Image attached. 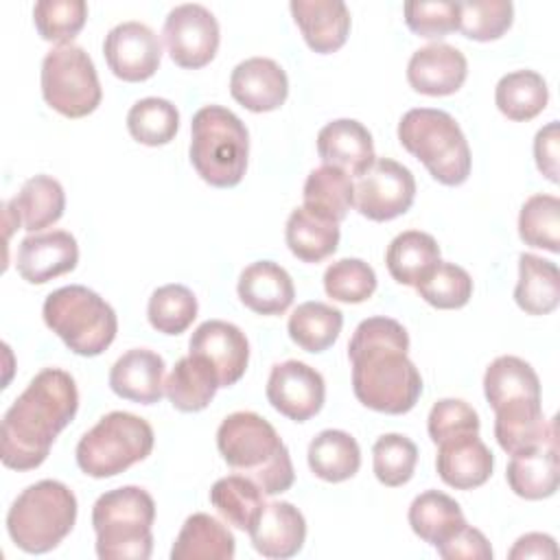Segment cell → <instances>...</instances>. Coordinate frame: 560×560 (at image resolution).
Instances as JSON below:
<instances>
[{
	"instance_id": "obj_46",
	"label": "cell",
	"mask_w": 560,
	"mask_h": 560,
	"mask_svg": "<svg viewBox=\"0 0 560 560\" xmlns=\"http://www.w3.org/2000/svg\"><path fill=\"white\" fill-rule=\"evenodd\" d=\"M324 291L343 304H359L376 291V273L361 258H341L324 271Z\"/></svg>"
},
{
	"instance_id": "obj_33",
	"label": "cell",
	"mask_w": 560,
	"mask_h": 560,
	"mask_svg": "<svg viewBox=\"0 0 560 560\" xmlns=\"http://www.w3.org/2000/svg\"><path fill=\"white\" fill-rule=\"evenodd\" d=\"M284 238L295 258L302 262H319L335 254L339 245V223L300 206L287 219Z\"/></svg>"
},
{
	"instance_id": "obj_37",
	"label": "cell",
	"mask_w": 560,
	"mask_h": 560,
	"mask_svg": "<svg viewBox=\"0 0 560 560\" xmlns=\"http://www.w3.org/2000/svg\"><path fill=\"white\" fill-rule=\"evenodd\" d=\"M343 326V313L337 306L326 302H304L300 304L287 324L289 337L306 352H324L328 350Z\"/></svg>"
},
{
	"instance_id": "obj_39",
	"label": "cell",
	"mask_w": 560,
	"mask_h": 560,
	"mask_svg": "<svg viewBox=\"0 0 560 560\" xmlns=\"http://www.w3.org/2000/svg\"><path fill=\"white\" fill-rule=\"evenodd\" d=\"M127 129L131 138L147 147L168 144L179 129L177 107L158 96L140 98L127 112Z\"/></svg>"
},
{
	"instance_id": "obj_43",
	"label": "cell",
	"mask_w": 560,
	"mask_h": 560,
	"mask_svg": "<svg viewBox=\"0 0 560 560\" xmlns=\"http://www.w3.org/2000/svg\"><path fill=\"white\" fill-rule=\"evenodd\" d=\"M418 446L402 433H385L372 446V466L376 479L387 488H398L413 477Z\"/></svg>"
},
{
	"instance_id": "obj_49",
	"label": "cell",
	"mask_w": 560,
	"mask_h": 560,
	"mask_svg": "<svg viewBox=\"0 0 560 560\" xmlns=\"http://www.w3.org/2000/svg\"><path fill=\"white\" fill-rule=\"evenodd\" d=\"M438 553L444 560H490L492 558V547L488 542V538L483 536V532H479L477 527H470L468 523L455 532L444 545L438 547Z\"/></svg>"
},
{
	"instance_id": "obj_23",
	"label": "cell",
	"mask_w": 560,
	"mask_h": 560,
	"mask_svg": "<svg viewBox=\"0 0 560 560\" xmlns=\"http://www.w3.org/2000/svg\"><path fill=\"white\" fill-rule=\"evenodd\" d=\"M164 359L147 348L127 350L109 370V387L116 396L153 405L164 396Z\"/></svg>"
},
{
	"instance_id": "obj_21",
	"label": "cell",
	"mask_w": 560,
	"mask_h": 560,
	"mask_svg": "<svg viewBox=\"0 0 560 560\" xmlns=\"http://www.w3.org/2000/svg\"><path fill=\"white\" fill-rule=\"evenodd\" d=\"M254 549L265 558H293L306 540L304 514L289 501L265 503L258 521L249 529Z\"/></svg>"
},
{
	"instance_id": "obj_44",
	"label": "cell",
	"mask_w": 560,
	"mask_h": 560,
	"mask_svg": "<svg viewBox=\"0 0 560 560\" xmlns=\"http://www.w3.org/2000/svg\"><path fill=\"white\" fill-rule=\"evenodd\" d=\"M88 4L83 0H39L33 7V22L42 39L59 46L70 44L85 26Z\"/></svg>"
},
{
	"instance_id": "obj_26",
	"label": "cell",
	"mask_w": 560,
	"mask_h": 560,
	"mask_svg": "<svg viewBox=\"0 0 560 560\" xmlns=\"http://www.w3.org/2000/svg\"><path fill=\"white\" fill-rule=\"evenodd\" d=\"M241 302L258 315H282L295 298V287L284 267L273 260L247 265L238 278Z\"/></svg>"
},
{
	"instance_id": "obj_47",
	"label": "cell",
	"mask_w": 560,
	"mask_h": 560,
	"mask_svg": "<svg viewBox=\"0 0 560 560\" xmlns=\"http://www.w3.org/2000/svg\"><path fill=\"white\" fill-rule=\"evenodd\" d=\"M402 11L409 31L427 39H440L459 28L457 2H405Z\"/></svg>"
},
{
	"instance_id": "obj_50",
	"label": "cell",
	"mask_w": 560,
	"mask_h": 560,
	"mask_svg": "<svg viewBox=\"0 0 560 560\" xmlns=\"http://www.w3.org/2000/svg\"><path fill=\"white\" fill-rule=\"evenodd\" d=\"M558 144H560V133H558V120L547 122L542 129H538L534 138V158L538 171L553 184L560 182L558 177Z\"/></svg>"
},
{
	"instance_id": "obj_25",
	"label": "cell",
	"mask_w": 560,
	"mask_h": 560,
	"mask_svg": "<svg viewBox=\"0 0 560 560\" xmlns=\"http://www.w3.org/2000/svg\"><path fill=\"white\" fill-rule=\"evenodd\" d=\"M505 479L510 490L527 501H540L556 494L560 481L558 438H551L536 448L514 453Z\"/></svg>"
},
{
	"instance_id": "obj_30",
	"label": "cell",
	"mask_w": 560,
	"mask_h": 560,
	"mask_svg": "<svg viewBox=\"0 0 560 560\" xmlns=\"http://www.w3.org/2000/svg\"><path fill=\"white\" fill-rule=\"evenodd\" d=\"M440 262L438 241L420 230H407L394 236L385 252L389 276L405 284L416 287Z\"/></svg>"
},
{
	"instance_id": "obj_48",
	"label": "cell",
	"mask_w": 560,
	"mask_h": 560,
	"mask_svg": "<svg viewBox=\"0 0 560 560\" xmlns=\"http://www.w3.org/2000/svg\"><path fill=\"white\" fill-rule=\"evenodd\" d=\"M427 431L433 444L464 433H479V416L466 400L442 398L429 411Z\"/></svg>"
},
{
	"instance_id": "obj_40",
	"label": "cell",
	"mask_w": 560,
	"mask_h": 560,
	"mask_svg": "<svg viewBox=\"0 0 560 560\" xmlns=\"http://www.w3.org/2000/svg\"><path fill=\"white\" fill-rule=\"evenodd\" d=\"M518 236L529 247L551 254L560 252V199L553 195H532L518 214Z\"/></svg>"
},
{
	"instance_id": "obj_34",
	"label": "cell",
	"mask_w": 560,
	"mask_h": 560,
	"mask_svg": "<svg viewBox=\"0 0 560 560\" xmlns=\"http://www.w3.org/2000/svg\"><path fill=\"white\" fill-rule=\"evenodd\" d=\"M217 389V374L206 361L195 354L182 357L164 383V394L168 396L171 405L184 413L206 409L214 398Z\"/></svg>"
},
{
	"instance_id": "obj_35",
	"label": "cell",
	"mask_w": 560,
	"mask_h": 560,
	"mask_svg": "<svg viewBox=\"0 0 560 560\" xmlns=\"http://www.w3.org/2000/svg\"><path fill=\"white\" fill-rule=\"evenodd\" d=\"M547 81L534 70L508 72L494 88V103L499 112L514 122L536 118L547 107Z\"/></svg>"
},
{
	"instance_id": "obj_11",
	"label": "cell",
	"mask_w": 560,
	"mask_h": 560,
	"mask_svg": "<svg viewBox=\"0 0 560 560\" xmlns=\"http://www.w3.org/2000/svg\"><path fill=\"white\" fill-rule=\"evenodd\" d=\"M42 96L66 118L92 114L103 98L92 57L74 44L48 50L42 61Z\"/></svg>"
},
{
	"instance_id": "obj_5",
	"label": "cell",
	"mask_w": 560,
	"mask_h": 560,
	"mask_svg": "<svg viewBox=\"0 0 560 560\" xmlns=\"http://www.w3.org/2000/svg\"><path fill=\"white\" fill-rule=\"evenodd\" d=\"M153 497L140 486L101 494L92 508L96 556L101 560H147L153 551Z\"/></svg>"
},
{
	"instance_id": "obj_9",
	"label": "cell",
	"mask_w": 560,
	"mask_h": 560,
	"mask_svg": "<svg viewBox=\"0 0 560 560\" xmlns=\"http://www.w3.org/2000/svg\"><path fill=\"white\" fill-rule=\"evenodd\" d=\"M42 315L46 326L81 357H98L112 346L118 332L114 308L83 284H70L48 293Z\"/></svg>"
},
{
	"instance_id": "obj_29",
	"label": "cell",
	"mask_w": 560,
	"mask_h": 560,
	"mask_svg": "<svg viewBox=\"0 0 560 560\" xmlns=\"http://www.w3.org/2000/svg\"><path fill=\"white\" fill-rule=\"evenodd\" d=\"M407 518L413 534L435 549L466 525L459 503L440 490L420 492L411 501Z\"/></svg>"
},
{
	"instance_id": "obj_31",
	"label": "cell",
	"mask_w": 560,
	"mask_h": 560,
	"mask_svg": "<svg viewBox=\"0 0 560 560\" xmlns=\"http://www.w3.org/2000/svg\"><path fill=\"white\" fill-rule=\"evenodd\" d=\"M514 300L527 315H547L560 302V271L536 254L518 256V282Z\"/></svg>"
},
{
	"instance_id": "obj_42",
	"label": "cell",
	"mask_w": 560,
	"mask_h": 560,
	"mask_svg": "<svg viewBox=\"0 0 560 560\" xmlns=\"http://www.w3.org/2000/svg\"><path fill=\"white\" fill-rule=\"evenodd\" d=\"M418 295L442 311L462 308L472 295V278L468 271L455 262H438L418 284Z\"/></svg>"
},
{
	"instance_id": "obj_36",
	"label": "cell",
	"mask_w": 560,
	"mask_h": 560,
	"mask_svg": "<svg viewBox=\"0 0 560 560\" xmlns=\"http://www.w3.org/2000/svg\"><path fill=\"white\" fill-rule=\"evenodd\" d=\"M304 208L341 223L348 210L354 206V184L348 173L335 166H319L313 168L304 182Z\"/></svg>"
},
{
	"instance_id": "obj_7",
	"label": "cell",
	"mask_w": 560,
	"mask_h": 560,
	"mask_svg": "<svg viewBox=\"0 0 560 560\" xmlns=\"http://www.w3.org/2000/svg\"><path fill=\"white\" fill-rule=\"evenodd\" d=\"M398 140L440 184L459 186L468 179L472 164L470 147L448 112L431 107L409 109L398 122Z\"/></svg>"
},
{
	"instance_id": "obj_1",
	"label": "cell",
	"mask_w": 560,
	"mask_h": 560,
	"mask_svg": "<svg viewBox=\"0 0 560 560\" xmlns=\"http://www.w3.org/2000/svg\"><path fill=\"white\" fill-rule=\"evenodd\" d=\"M409 335L392 317L363 319L350 343L352 389L368 409L400 416L416 407L422 394V376L407 357Z\"/></svg>"
},
{
	"instance_id": "obj_3",
	"label": "cell",
	"mask_w": 560,
	"mask_h": 560,
	"mask_svg": "<svg viewBox=\"0 0 560 560\" xmlns=\"http://www.w3.org/2000/svg\"><path fill=\"white\" fill-rule=\"evenodd\" d=\"M483 394L494 409V438L508 453L536 448L558 435L556 418L545 420L540 381L534 368L514 357H497L483 374Z\"/></svg>"
},
{
	"instance_id": "obj_18",
	"label": "cell",
	"mask_w": 560,
	"mask_h": 560,
	"mask_svg": "<svg viewBox=\"0 0 560 560\" xmlns=\"http://www.w3.org/2000/svg\"><path fill=\"white\" fill-rule=\"evenodd\" d=\"M230 94L249 112H273L289 96V79L273 59L249 57L232 70Z\"/></svg>"
},
{
	"instance_id": "obj_38",
	"label": "cell",
	"mask_w": 560,
	"mask_h": 560,
	"mask_svg": "<svg viewBox=\"0 0 560 560\" xmlns=\"http://www.w3.org/2000/svg\"><path fill=\"white\" fill-rule=\"evenodd\" d=\"M210 503L223 516V521L243 532L252 529L265 508L262 490L245 475H228L217 479L210 488Z\"/></svg>"
},
{
	"instance_id": "obj_32",
	"label": "cell",
	"mask_w": 560,
	"mask_h": 560,
	"mask_svg": "<svg viewBox=\"0 0 560 560\" xmlns=\"http://www.w3.org/2000/svg\"><path fill=\"white\" fill-rule=\"evenodd\" d=\"M308 468L315 477L339 483L357 475L361 466V448L357 440L341 429H326L308 444Z\"/></svg>"
},
{
	"instance_id": "obj_10",
	"label": "cell",
	"mask_w": 560,
	"mask_h": 560,
	"mask_svg": "<svg viewBox=\"0 0 560 560\" xmlns=\"http://www.w3.org/2000/svg\"><path fill=\"white\" fill-rule=\"evenodd\" d=\"M151 424L129 411H109L77 444L79 468L94 477H114L147 459L153 451Z\"/></svg>"
},
{
	"instance_id": "obj_13",
	"label": "cell",
	"mask_w": 560,
	"mask_h": 560,
	"mask_svg": "<svg viewBox=\"0 0 560 560\" xmlns=\"http://www.w3.org/2000/svg\"><path fill=\"white\" fill-rule=\"evenodd\" d=\"M164 44L179 68L197 70L208 66L221 42L219 22L203 4H177L164 20Z\"/></svg>"
},
{
	"instance_id": "obj_22",
	"label": "cell",
	"mask_w": 560,
	"mask_h": 560,
	"mask_svg": "<svg viewBox=\"0 0 560 560\" xmlns=\"http://www.w3.org/2000/svg\"><path fill=\"white\" fill-rule=\"evenodd\" d=\"M317 153L326 166L348 175H363L376 160L374 142L368 127L352 118H337L317 133Z\"/></svg>"
},
{
	"instance_id": "obj_8",
	"label": "cell",
	"mask_w": 560,
	"mask_h": 560,
	"mask_svg": "<svg viewBox=\"0 0 560 560\" xmlns=\"http://www.w3.org/2000/svg\"><path fill=\"white\" fill-rule=\"evenodd\" d=\"M74 521V492L57 479H42L18 494L7 514V532L22 551L46 553L72 532Z\"/></svg>"
},
{
	"instance_id": "obj_2",
	"label": "cell",
	"mask_w": 560,
	"mask_h": 560,
	"mask_svg": "<svg viewBox=\"0 0 560 560\" xmlns=\"http://www.w3.org/2000/svg\"><path fill=\"white\" fill-rule=\"evenodd\" d=\"M79 409L74 378L46 368L7 409L0 427V459L13 470H33L50 453L55 438L72 422Z\"/></svg>"
},
{
	"instance_id": "obj_17",
	"label": "cell",
	"mask_w": 560,
	"mask_h": 560,
	"mask_svg": "<svg viewBox=\"0 0 560 560\" xmlns=\"http://www.w3.org/2000/svg\"><path fill=\"white\" fill-rule=\"evenodd\" d=\"M79 262L77 238L66 230L28 234L15 256L18 273L31 284H44L72 271Z\"/></svg>"
},
{
	"instance_id": "obj_19",
	"label": "cell",
	"mask_w": 560,
	"mask_h": 560,
	"mask_svg": "<svg viewBox=\"0 0 560 560\" xmlns=\"http://www.w3.org/2000/svg\"><path fill=\"white\" fill-rule=\"evenodd\" d=\"M468 74L464 52L451 44H429L418 48L407 63L409 85L427 96L455 94Z\"/></svg>"
},
{
	"instance_id": "obj_24",
	"label": "cell",
	"mask_w": 560,
	"mask_h": 560,
	"mask_svg": "<svg viewBox=\"0 0 560 560\" xmlns=\"http://www.w3.org/2000/svg\"><path fill=\"white\" fill-rule=\"evenodd\" d=\"M295 24L311 50L328 55L339 50L350 33V11L341 0H291Z\"/></svg>"
},
{
	"instance_id": "obj_12",
	"label": "cell",
	"mask_w": 560,
	"mask_h": 560,
	"mask_svg": "<svg viewBox=\"0 0 560 560\" xmlns=\"http://www.w3.org/2000/svg\"><path fill=\"white\" fill-rule=\"evenodd\" d=\"M413 199L416 179L411 171L389 158H376L354 184V208L370 221H392L405 214Z\"/></svg>"
},
{
	"instance_id": "obj_28",
	"label": "cell",
	"mask_w": 560,
	"mask_h": 560,
	"mask_svg": "<svg viewBox=\"0 0 560 560\" xmlns=\"http://www.w3.org/2000/svg\"><path fill=\"white\" fill-rule=\"evenodd\" d=\"M236 540L232 532L210 514H190L171 549L173 560H232Z\"/></svg>"
},
{
	"instance_id": "obj_6",
	"label": "cell",
	"mask_w": 560,
	"mask_h": 560,
	"mask_svg": "<svg viewBox=\"0 0 560 560\" xmlns=\"http://www.w3.org/2000/svg\"><path fill=\"white\" fill-rule=\"evenodd\" d=\"M190 164L197 175L214 188L241 184L247 171L249 133L243 120L221 107H201L190 122Z\"/></svg>"
},
{
	"instance_id": "obj_27",
	"label": "cell",
	"mask_w": 560,
	"mask_h": 560,
	"mask_svg": "<svg viewBox=\"0 0 560 560\" xmlns=\"http://www.w3.org/2000/svg\"><path fill=\"white\" fill-rule=\"evenodd\" d=\"M4 210L31 234L57 223L66 210L63 186L50 175H33L20 192L4 203Z\"/></svg>"
},
{
	"instance_id": "obj_51",
	"label": "cell",
	"mask_w": 560,
	"mask_h": 560,
	"mask_svg": "<svg viewBox=\"0 0 560 560\" xmlns=\"http://www.w3.org/2000/svg\"><path fill=\"white\" fill-rule=\"evenodd\" d=\"M510 560H521V558H558V547L556 540L549 534L540 532H529L521 536L514 547L508 553Z\"/></svg>"
},
{
	"instance_id": "obj_4",
	"label": "cell",
	"mask_w": 560,
	"mask_h": 560,
	"mask_svg": "<svg viewBox=\"0 0 560 560\" xmlns=\"http://www.w3.org/2000/svg\"><path fill=\"white\" fill-rule=\"evenodd\" d=\"M221 457L249 477L262 494H280L293 486L295 472L289 448L262 416L254 411L230 413L217 431Z\"/></svg>"
},
{
	"instance_id": "obj_15",
	"label": "cell",
	"mask_w": 560,
	"mask_h": 560,
	"mask_svg": "<svg viewBox=\"0 0 560 560\" xmlns=\"http://www.w3.org/2000/svg\"><path fill=\"white\" fill-rule=\"evenodd\" d=\"M326 383L324 376L295 359L271 368L267 381V400L271 407L293 422H306L324 407Z\"/></svg>"
},
{
	"instance_id": "obj_45",
	"label": "cell",
	"mask_w": 560,
	"mask_h": 560,
	"mask_svg": "<svg viewBox=\"0 0 560 560\" xmlns=\"http://www.w3.org/2000/svg\"><path fill=\"white\" fill-rule=\"evenodd\" d=\"M459 31L475 42L499 39L514 20V4L510 0H468L457 2Z\"/></svg>"
},
{
	"instance_id": "obj_41",
	"label": "cell",
	"mask_w": 560,
	"mask_h": 560,
	"mask_svg": "<svg viewBox=\"0 0 560 560\" xmlns=\"http://www.w3.org/2000/svg\"><path fill=\"white\" fill-rule=\"evenodd\" d=\"M197 298L184 284H164L149 298V324L164 335L184 332L197 317Z\"/></svg>"
},
{
	"instance_id": "obj_14",
	"label": "cell",
	"mask_w": 560,
	"mask_h": 560,
	"mask_svg": "<svg viewBox=\"0 0 560 560\" xmlns=\"http://www.w3.org/2000/svg\"><path fill=\"white\" fill-rule=\"evenodd\" d=\"M103 55L109 70L129 83L151 79L162 59V42L153 28L129 20L116 24L103 42Z\"/></svg>"
},
{
	"instance_id": "obj_16",
	"label": "cell",
	"mask_w": 560,
	"mask_h": 560,
	"mask_svg": "<svg viewBox=\"0 0 560 560\" xmlns=\"http://www.w3.org/2000/svg\"><path fill=\"white\" fill-rule=\"evenodd\" d=\"M188 354L206 361L217 374L219 387L238 383L247 370L249 343L245 332L223 319H208L199 324L190 337Z\"/></svg>"
},
{
	"instance_id": "obj_20",
	"label": "cell",
	"mask_w": 560,
	"mask_h": 560,
	"mask_svg": "<svg viewBox=\"0 0 560 560\" xmlns=\"http://www.w3.org/2000/svg\"><path fill=\"white\" fill-rule=\"evenodd\" d=\"M435 468L446 486L455 490H472L490 479L494 457L479 433H464L438 444Z\"/></svg>"
}]
</instances>
